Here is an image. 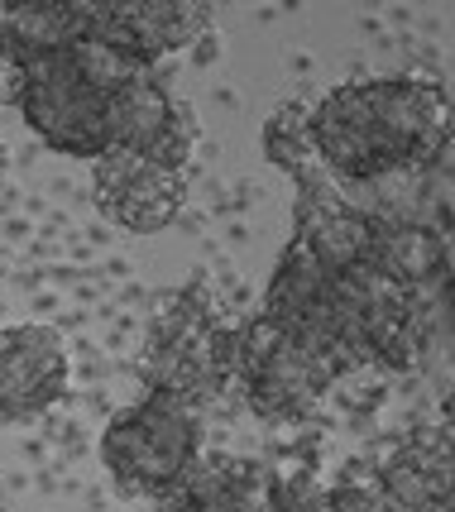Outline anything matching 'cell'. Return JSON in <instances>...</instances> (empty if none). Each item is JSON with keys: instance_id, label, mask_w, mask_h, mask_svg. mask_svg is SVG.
Here are the masks:
<instances>
[{"instance_id": "cell-3", "label": "cell", "mask_w": 455, "mask_h": 512, "mask_svg": "<svg viewBox=\"0 0 455 512\" xmlns=\"http://www.w3.org/2000/svg\"><path fill=\"white\" fill-rule=\"evenodd\" d=\"M202 460V407L144 393L101 431V465L130 498H168Z\"/></svg>"}, {"instance_id": "cell-13", "label": "cell", "mask_w": 455, "mask_h": 512, "mask_svg": "<svg viewBox=\"0 0 455 512\" xmlns=\"http://www.w3.org/2000/svg\"><path fill=\"white\" fill-rule=\"evenodd\" d=\"M0 182H5V163H0Z\"/></svg>"}, {"instance_id": "cell-7", "label": "cell", "mask_w": 455, "mask_h": 512, "mask_svg": "<svg viewBox=\"0 0 455 512\" xmlns=\"http://www.w3.org/2000/svg\"><path fill=\"white\" fill-rule=\"evenodd\" d=\"M91 187H96V206L101 216L135 235H159L178 221L182 201H187V168L159 163L149 154H130V149H106L91 168Z\"/></svg>"}, {"instance_id": "cell-6", "label": "cell", "mask_w": 455, "mask_h": 512, "mask_svg": "<svg viewBox=\"0 0 455 512\" xmlns=\"http://www.w3.org/2000/svg\"><path fill=\"white\" fill-rule=\"evenodd\" d=\"M364 101L384 144L388 173L427 168L441 149H451V101L441 82L427 77H369Z\"/></svg>"}, {"instance_id": "cell-4", "label": "cell", "mask_w": 455, "mask_h": 512, "mask_svg": "<svg viewBox=\"0 0 455 512\" xmlns=\"http://www.w3.org/2000/svg\"><path fill=\"white\" fill-rule=\"evenodd\" d=\"M345 374L321 355L317 345L297 340L273 316L254 312L240 321V355H235V388L254 417L264 422H307Z\"/></svg>"}, {"instance_id": "cell-5", "label": "cell", "mask_w": 455, "mask_h": 512, "mask_svg": "<svg viewBox=\"0 0 455 512\" xmlns=\"http://www.w3.org/2000/svg\"><path fill=\"white\" fill-rule=\"evenodd\" d=\"M211 34V5L202 0H77V44L111 48L130 63L192 48Z\"/></svg>"}, {"instance_id": "cell-12", "label": "cell", "mask_w": 455, "mask_h": 512, "mask_svg": "<svg viewBox=\"0 0 455 512\" xmlns=\"http://www.w3.org/2000/svg\"><path fill=\"white\" fill-rule=\"evenodd\" d=\"M259 144H264V158H269L273 168H283L288 178H297L302 168H312V163H317V149H312V130H307V101L278 106V111L264 120Z\"/></svg>"}, {"instance_id": "cell-10", "label": "cell", "mask_w": 455, "mask_h": 512, "mask_svg": "<svg viewBox=\"0 0 455 512\" xmlns=\"http://www.w3.org/2000/svg\"><path fill=\"white\" fill-rule=\"evenodd\" d=\"M364 264L393 288L427 297V288H446L451 278V235L427 225H379L369 230Z\"/></svg>"}, {"instance_id": "cell-1", "label": "cell", "mask_w": 455, "mask_h": 512, "mask_svg": "<svg viewBox=\"0 0 455 512\" xmlns=\"http://www.w3.org/2000/svg\"><path fill=\"white\" fill-rule=\"evenodd\" d=\"M135 72L130 58L96 44H63L10 67V96L48 149L96 158L111 149V91Z\"/></svg>"}, {"instance_id": "cell-2", "label": "cell", "mask_w": 455, "mask_h": 512, "mask_svg": "<svg viewBox=\"0 0 455 512\" xmlns=\"http://www.w3.org/2000/svg\"><path fill=\"white\" fill-rule=\"evenodd\" d=\"M240 321H230L216 283L192 273L178 292H168L139 345V379L149 393H168L192 407L226 398L235 388Z\"/></svg>"}, {"instance_id": "cell-9", "label": "cell", "mask_w": 455, "mask_h": 512, "mask_svg": "<svg viewBox=\"0 0 455 512\" xmlns=\"http://www.w3.org/2000/svg\"><path fill=\"white\" fill-rule=\"evenodd\" d=\"M374 484L393 512H455L451 498V422L408 431L374 460Z\"/></svg>"}, {"instance_id": "cell-11", "label": "cell", "mask_w": 455, "mask_h": 512, "mask_svg": "<svg viewBox=\"0 0 455 512\" xmlns=\"http://www.w3.org/2000/svg\"><path fill=\"white\" fill-rule=\"evenodd\" d=\"M63 44H77V0H24V5L0 10V58H5V67Z\"/></svg>"}, {"instance_id": "cell-8", "label": "cell", "mask_w": 455, "mask_h": 512, "mask_svg": "<svg viewBox=\"0 0 455 512\" xmlns=\"http://www.w3.org/2000/svg\"><path fill=\"white\" fill-rule=\"evenodd\" d=\"M68 393V350L53 326H5L0 331V417L24 422L58 407Z\"/></svg>"}]
</instances>
